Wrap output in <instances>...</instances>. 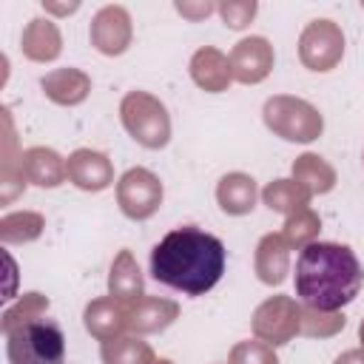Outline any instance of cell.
Listing matches in <instances>:
<instances>
[{
  "label": "cell",
  "mask_w": 364,
  "mask_h": 364,
  "mask_svg": "<svg viewBox=\"0 0 364 364\" xmlns=\"http://www.w3.org/2000/svg\"><path fill=\"white\" fill-rule=\"evenodd\" d=\"M358 338H361V347H364V318H361V324H358Z\"/></svg>",
  "instance_id": "obj_33"
},
{
  "label": "cell",
  "mask_w": 364,
  "mask_h": 364,
  "mask_svg": "<svg viewBox=\"0 0 364 364\" xmlns=\"http://www.w3.org/2000/svg\"><path fill=\"white\" fill-rule=\"evenodd\" d=\"M46 228V219L34 210H17V213H6L0 219V239L6 245H23V242H34Z\"/></svg>",
  "instance_id": "obj_24"
},
{
  "label": "cell",
  "mask_w": 364,
  "mask_h": 364,
  "mask_svg": "<svg viewBox=\"0 0 364 364\" xmlns=\"http://www.w3.org/2000/svg\"><path fill=\"white\" fill-rule=\"evenodd\" d=\"M262 117H264V125L287 142H313L324 131V117L318 114V108L310 105L307 100L287 97V94L267 97Z\"/></svg>",
  "instance_id": "obj_5"
},
{
  "label": "cell",
  "mask_w": 364,
  "mask_h": 364,
  "mask_svg": "<svg viewBox=\"0 0 364 364\" xmlns=\"http://www.w3.org/2000/svg\"><path fill=\"white\" fill-rule=\"evenodd\" d=\"M20 173L26 176V182L37 188H57L63 185V179H68L65 159L54 148H46V145H34L20 154Z\"/></svg>",
  "instance_id": "obj_14"
},
{
  "label": "cell",
  "mask_w": 364,
  "mask_h": 364,
  "mask_svg": "<svg viewBox=\"0 0 364 364\" xmlns=\"http://www.w3.org/2000/svg\"><path fill=\"white\" fill-rule=\"evenodd\" d=\"M262 202L276 213H296L301 208H310V193L296 179H273L262 191Z\"/></svg>",
  "instance_id": "obj_22"
},
{
  "label": "cell",
  "mask_w": 364,
  "mask_h": 364,
  "mask_svg": "<svg viewBox=\"0 0 364 364\" xmlns=\"http://www.w3.org/2000/svg\"><path fill=\"white\" fill-rule=\"evenodd\" d=\"M253 267H256L259 282H264V284H282L287 279V273H290V247L282 239V233H267V236L259 239Z\"/></svg>",
  "instance_id": "obj_16"
},
{
  "label": "cell",
  "mask_w": 364,
  "mask_h": 364,
  "mask_svg": "<svg viewBox=\"0 0 364 364\" xmlns=\"http://www.w3.org/2000/svg\"><path fill=\"white\" fill-rule=\"evenodd\" d=\"M108 296L119 299L122 304L139 301L145 296V279H142V270H139L131 250L117 253V259L111 264V273H108Z\"/></svg>",
  "instance_id": "obj_19"
},
{
  "label": "cell",
  "mask_w": 364,
  "mask_h": 364,
  "mask_svg": "<svg viewBox=\"0 0 364 364\" xmlns=\"http://www.w3.org/2000/svg\"><path fill=\"white\" fill-rule=\"evenodd\" d=\"M228 60L236 82L256 85L273 71V46L264 37H245L230 48Z\"/></svg>",
  "instance_id": "obj_10"
},
{
  "label": "cell",
  "mask_w": 364,
  "mask_h": 364,
  "mask_svg": "<svg viewBox=\"0 0 364 364\" xmlns=\"http://www.w3.org/2000/svg\"><path fill=\"white\" fill-rule=\"evenodd\" d=\"M176 318H179V304L171 301V299L142 296L139 301H131L128 304V330H134L136 336L162 333Z\"/></svg>",
  "instance_id": "obj_13"
},
{
  "label": "cell",
  "mask_w": 364,
  "mask_h": 364,
  "mask_svg": "<svg viewBox=\"0 0 364 364\" xmlns=\"http://www.w3.org/2000/svg\"><path fill=\"white\" fill-rule=\"evenodd\" d=\"M23 54L34 63H51L60 57L63 51V37H60V28L51 23V20H43V17H34L28 20V26L23 28Z\"/></svg>",
  "instance_id": "obj_20"
},
{
  "label": "cell",
  "mask_w": 364,
  "mask_h": 364,
  "mask_svg": "<svg viewBox=\"0 0 364 364\" xmlns=\"http://www.w3.org/2000/svg\"><path fill=\"white\" fill-rule=\"evenodd\" d=\"M347 318L341 313H324V310H313V307H301V336H336L338 330H344Z\"/></svg>",
  "instance_id": "obj_27"
},
{
  "label": "cell",
  "mask_w": 364,
  "mask_h": 364,
  "mask_svg": "<svg viewBox=\"0 0 364 364\" xmlns=\"http://www.w3.org/2000/svg\"><path fill=\"white\" fill-rule=\"evenodd\" d=\"M46 9L48 11H57V14H65V11H74L77 6H51V3H46Z\"/></svg>",
  "instance_id": "obj_32"
},
{
  "label": "cell",
  "mask_w": 364,
  "mask_h": 364,
  "mask_svg": "<svg viewBox=\"0 0 364 364\" xmlns=\"http://www.w3.org/2000/svg\"><path fill=\"white\" fill-rule=\"evenodd\" d=\"M100 358L102 364H154L156 361L151 344L142 341L139 336H119V338L102 341Z\"/></svg>",
  "instance_id": "obj_23"
},
{
  "label": "cell",
  "mask_w": 364,
  "mask_h": 364,
  "mask_svg": "<svg viewBox=\"0 0 364 364\" xmlns=\"http://www.w3.org/2000/svg\"><path fill=\"white\" fill-rule=\"evenodd\" d=\"M91 46L105 54V57H119L128 51L131 40H134V28H131V14L122 6H105L94 14L91 28H88Z\"/></svg>",
  "instance_id": "obj_9"
},
{
  "label": "cell",
  "mask_w": 364,
  "mask_h": 364,
  "mask_svg": "<svg viewBox=\"0 0 364 364\" xmlns=\"http://www.w3.org/2000/svg\"><path fill=\"white\" fill-rule=\"evenodd\" d=\"M119 119L125 131L142 145V148H165L171 139V117L165 102H159L148 91H128L119 102Z\"/></svg>",
  "instance_id": "obj_4"
},
{
  "label": "cell",
  "mask_w": 364,
  "mask_h": 364,
  "mask_svg": "<svg viewBox=\"0 0 364 364\" xmlns=\"http://www.w3.org/2000/svg\"><path fill=\"white\" fill-rule=\"evenodd\" d=\"M364 282L358 256L338 242H310L296 259V296L304 307L338 313L355 301Z\"/></svg>",
  "instance_id": "obj_2"
},
{
  "label": "cell",
  "mask_w": 364,
  "mask_h": 364,
  "mask_svg": "<svg viewBox=\"0 0 364 364\" xmlns=\"http://www.w3.org/2000/svg\"><path fill=\"white\" fill-rule=\"evenodd\" d=\"M191 80H193L202 91H210V94L228 91V85L233 82L230 60H228L219 48L205 46V48H199V51L191 57Z\"/></svg>",
  "instance_id": "obj_15"
},
{
  "label": "cell",
  "mask_w": 364,
  "mask_h": 364,
  "mask_svg": "<svg viewBox=\"0 0 364 364\" xmlns=\"http://www.w3.org/2000/svg\"><path fill=\"white\" fill-rule=\"evenodd\" d=\"M225 273V245L193 225L176 228L151 250V276L188 296H202L219 284Z\"/></svg>",
  "instance_id": "obj_1"
},
{
  "label": "cell",
  "mask_w": 364,
  "mask_h": 364,
  "mask_svg": "<svg viewBox=\"0 0 364 364\" xmlns=\"http://www.w3.org/2000/svg\"><path fill=\"white\" fill-rule=\"evenodd\" d=\"M176 11L191 17V20H199V17H208L210 11H216L213 3H199V6H191V3H176Z\"/></svg>",
  "instance_id": "obj_30"
},
{
  "label": "cell",
  "mask_w": 364,
  "mask_h": 364,
  "mask_svg": "<svg viewBox=\"0 0 364 364\" xmlns=\"http://www.w3.org/2000/svg\"><path fill=\"white\" fill-rule=\"evenodd\" d=\"M43 94L57 105H80L91 91V77L80 68H54L40 80Z\"/></svg>",
  "instance_id": "obj_17"
},
{
  "label": "cell",
  "mask_w": 364,
  "mask_h": 364,
  "mask_svg": "<svg viewBox=\"0 0 364 364\" xmlns=\"http://www.w3.org/2000/svg\"><path fill=\"white\" fill-rule=\"evenodd\" d=\"M46 310H48V299L43 293H26L14 307H9L3 313V324L0 327H3V333H9V330H14V327H20L26 321L40 318Z\"/></svg>",
  "instance_id": "obj_26"
},
{
  "label": "cell",
  "mask_w": 364,
  "mask_h": 364,
  "mask_svg": "<svg viewBox=\"0 0 364 364\" xmlns=\"http://www.w3.org/2000/svg\"><path fill=\"white\" fill-rule=\"evenodd\" d=\"M293 179L310 193V196H318V193H330L336 188V171L333 165L318 156V154H301L296 156L293 162Z\"/></svg>",
  "instance_id": "obj_21"
},
{
  "label": "cell",
  "mask_w": 364,
  "mask_h": 364,
  "mask_svg": "<svg viewBox=\"0 0 364 364\" xmlns=\"http://www.w3.org/2000/svg\"><path fill=\"white\" fill-rule=\"evenodd\" d=\"M82 324L97 341L119 338L128 330V304H122L114 296H100V299L88 301V307L82 313Z\"/></svg>",
  "instance_id": "obj_12"
},
{
  "label": "cell",
  "mask_w": 364,
  "mask_h": 364,
  "mask_svg": "<svg viewBox=\"0 0 364 364\" xmlns=\"http://www.w3.org/2000/svg\"><path fill=\"white\" fill-rule=\"evenodd\" d=\"M216 11H219V17H222V23L228 28L242 31V28L250 26V20L256 17L259 6H256V0H228V3H219Z\"/></svg>",
  "instance_id": "obj_29"
},
{
  "label": "cell",
  "mask_w": 364,
  "mask_h": 364,
  "mask_svg": "<svg viewBox=\"0 0 364 364\" xmlns=\"http://www.w3.org/2000/svg\"><path fill=\"white\" fill-rule=\"evenodd\" d=\"M228 364H279V355L273 353L270 344L253 338V341H239L233 344Z\"/></svg>",
  "instance_id": "obj_28"
},
{
  "label": "cell",
  "mask_w": 364,
  "mask_h": 364,
  "mask_svg": "<svg viewBox=\"0 0 364 364\" xmlns=\"http://www.w3.org/2000/svg\"><path fill=\"white\" fill-rule=\"evenodd\" d=\"M336 364H364V347H355V350H344Z\"/></svg>",
  "instance_id": "obj_31"
},
{
  "label": "cell",
  "mask_w": 364,
  "mask_h": 364,
  "mask_svg": "<svg viewBox=\"0 0 364 364\" xmlns=\"http://www.w3.org/2000/svg\"><path fill=\"white\" fill-rule=\"evenodd\" d=\"M117 205L119 210L134 219H151L162 205V182L148 168H128L117 182Z\"/></svg>",
  "instance_id": "obj_7"
},
{
  "label": "cell",
  "mask_w": 364,
  "mask_h": 364,
  "mask_svg": "<svg viewBox=\"0 0 364 364\" xmlns=\"http://www.w3.org/2000/svg\"><path fill=\"white\" fill-rule=\"evenodd\" d=\"M253 336L270 347H282L301 333V307L290 296H270L253 310Z\"/></svg>",
  "instance_id": "obj_6"
},
{
  "label": "cell",
  "mask_w": 364,
  "mask_h": 364,
  "mask_svg": "<svg viewBox=\"0 0 364 364\" xmlns=\"http://www.w3.org/2000/svg\"><path fill=\"white\" fill-rule=\"evenodd\" d=\"M318 230H321L318 213L310 210V208H301V210H296V213L287 216V222H284V228H282V239L287 242L290 250H293V247L301 250V247H307L310 242H316Z\"/></svg>",
  "instance_id": "obj_25"
},
{
  "label": "cell",
  "mask_w": 364,
  "mask_h": 364,
  "mask_svg": "<svg viewBox=\"0 0 364 364\" xmlns=\"http://www.w3.org/2000/svg\"><path fill=\"white\" fill-rule=\"evenodd\" d=\"M344 57V34L333 20H310L299 37V60L310 71H330Z\"/></svg>",
  "instance_id": "obj_8"
},
{
  "label": "cell",
  "mask_w": 364,
  "mask_h": 364,
  "mask_svg": "<svg viewBox=\"0 0 364 364\" xmlns=\"http://www.w3.org/2000/svg\"><path fill=\"white\" fill-rule=\"evenodd\" d=\"M154 364H173V361H171V358H156Z\"/></svg>",
  "instance_id": "obj_34"
},
{
  "label": "cell",
  "mask_w": 364,
  "mask_h": 364,
  "mask_svg": "<svg viewBox=\"0 0 364 364\" xmlns=\"http://www.w3.org/2000/svg\"><path fill=\"white\" fill-rule=\"evenodd\" d=\"M256 199H259V188H256V179L250 173L233 171V173H225L216 185V202L230 216L250 213L256 208Z\"/></svg>",
  "instance_id": "obj_18"
},
{
  "label": "cell",
  "mask_w": 364,
  "mask_h": 364,
  "mask_svg": "<svg viewBox=\"0 0 364 364\" xmlns=\"http://www.w3.org/2000/svg\"><path fill=\"white\" fill-rule=\"evenodd\" d=\"M65 176L80 191H105L114 182V165L102 151L77 148L65 159Z\"/></svg>",
  "instance_id": "obj_11"
},
{
  "label": "cell",
  "mask_w": 364,
  "mask_h": 364,
  "mask_svg": "<svg viewBox=\"0 0 364 364\" xmlns=\"http://www.w3.org/2000/svg\"><path fill=\"white\" fill-rule=\"evenodd\" d=\"M9 364H65V336L57 321L40 316L6 333Z\"/></svg>",
  "instance_id": "obj_3"
}]
</instances>
